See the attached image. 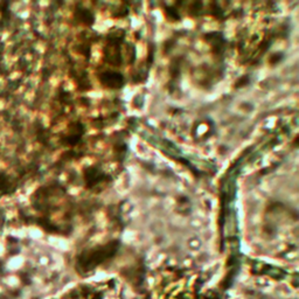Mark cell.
I'll list each match as a JSON object with an SVG mask.
<instances>
[{"label": "cell", "instance_id": "cell-1", "mask_svg": "<svg viewBox=\"0 0 299 299\" xmlns=\"http://www.w3.org/2000/svg\"><path fill=\"white\" fill-rule=\"evenodd\" d=\"M84 182L85 186L88 188L94 189L96 187L102 186L104 182L107 181V177L102 170H99L98 167H89L84 171Z\"/></svg>", "mask_w": 299, "mask_h": 299}, {"label": "cell", "instance_id": "cell-2", "mask_svg": "<svg viewBox=\"0 0 299 299\" xmlns=\"http://www.w3.org/2000/svg\"><path fill=\"white\" fill-rule=\"evenodd\" d=\"M99 81L103 85L110 89H119L124 84V77L121 72L115 70H107L99 75Z\"/></svg>", "mask_w": 299, "mask_h": 299}, {"label": "cell", "instance_id": "cell-3", "mask_svg": "<svg viewBox=\"0 0 299 299\" xmlns=\"http://www.w3.org/2000/svg\"><path fill=\"white\" fill-rule=\"evenodd\" d=\"M84 133V127L81 123H74L69 127V132L64 138V143L69 146H75L78 143H81L82 137Z\"/></svg>", "mask_w": 299, "mask_h": 299}, {"label": "cell", "instance_id": "cell-4", "mask_svg": "<svg viewBox=\"0 0 299 299\" xmlns=\"http://www.w3.org/2000/svg\"><path fill=\"white\" fill-rule=\"evenodd\" d=\"M76 20H78L81 23L90 26L91 23L94 22V15L90 12L89 9L87 8H80L76 12Z\"/></svg>", "mask_w": 299, "mask_h": 299}]
</instances>
